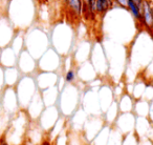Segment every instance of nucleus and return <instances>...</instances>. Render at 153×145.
I'll list each match as a JSON object with an SVG mask.
<instances>
[{"label":"nucleus","mask_w":153,"mask_h":145,"mask_svg":"<svg viewBox=\"0 0 153 145\" xmlns=\"http://www.w3.org/2000/svg\"><path fill=\"white\" fill-rule=\"evenodd\" d=\"M105 125L104 119L102 116H88L83 127V137L86 142H92L97 135Z\"/></svg>","instance_id":"nucleus-12"},{"label":"nucleus","mask_w":153,"mask_h":145,"mask_svg":"<svg viewBox=\"0 0 153 145\" xmlns=\"http://www.w3.org/2000/svg\"><path fill=\"white\" fill-rule=\"evenodd\" d=\"M76 74H78V79L81 80L84 83H90L98 78V74L92 64L90 63V61H86L84 63L79 64L76 68Z\"/></svg>","instance_id":"nucleus-21"},{"label":"nucleus","mask_w":153,"mask_h":145,"mask_svg":"<svg viewBox=\"0 0 153 145\" xmlns=\"http://www.w3.org/2000/svg\"><path fill=\"white\" fill-rule=\"evenodd\" d=\"M81 104V95L79 87L74 84H66L59 94L58 105L60 114L64 117L71 116Z\"/></svg>","instance_id":"nucleus-6"},{"label":"nucleus","mask_w":153,"mask_h":145,"mask_svg":"<svg viewBox=\"0 0 153 145\" xmlns=\"http://www.w3.org/2000/svg\"><path fill=\"white\" fill-rule=\"evenodd\" d=\"M123 135L119 132L117 129H115L114 127L111 126L110 134H109L108 142L107 145H122V141H123Z\"/></svg>","instance_id":"nucleus-37"},{"label":"nucleus","mask_w":153,"mask_h":145,"mask_svg":"<svg viewBox=\"0 0 153 145\" xmlns=\"http://www.w3.org/2000/svg\"><path fill=\"white\" fill-rule=\"evenodd\" d=\"M152 126V123L147 117H136L135 119V126H134V134L138 138H145L146 134L150 127Z\"/></svg>","instance_id":"nucleus-27"},{"label":"nucleus","mask_w":153,"mask_h":145,"mask_svg":"<svg viewBox=\"0 0 153 145\" xmlns=\"http://www.w3.org/2000/svg\"><path fill=\"white\" fill-rule=\"evenodd\" d=\"M65 127H66V119L60 117L59 120H58V121L56 122L55 125L53 126V128L47 132V135H48V140L51 141V142H53V140H56L57 137L59 136L62 132H64Z\"/></svg>","instance_id":"nucleus-33"},{"label":"nucleus","mask_w":153,"mask_h":145,"mask_svg":"<svg viewBox=\"0 0 153 145\" xmlns=\"http://www.w3.org/2000/svg\"><path fill=\"white\" fill-rule=\"evenodd\" d=\"M150 33H151V34H152V36H153V28H152V31H151Z\"/></svg>","instance_id":"nucleus-53"},{"label":"nucleus","mask_w":153,"mask_h":145,"mask_svg":"<svg viewBox=\"0 0 153 145\" xmlns=\"http://www.w3.org/2000/svg\"><path fill=\"white\" fill-rule=\"evenodd\" d=\"M151 83H152V84H153V80H152V82H151Z\"/></svg>","instance_id":"nucleus-56"},{"label":"nucleus","mask_w":153,"mask_h":145,"mask_svg":"<svg viewBox=\"0 0 153 145\" xmlns=\"http://www.w3.org/2000/svg\"><path fill=\"white\" fill-rule=\"evenodd\" d=\"M80 106L88 116H102V111H101L96 90L89 88L83 93Z\"/></svg>","instance_id":"nucleus-11"},{"label":"nucleus","mask_w":153,"mask_h":145,"mask_svg":"<svg viewBox=\"0 0 153 145\" xmlns=\"http://www.w3.org/2000/svg\"><path fill=\"white\" fill-rule=\"evenodd\" d=\"M149 108H150V102L140 99L134 102L133 114L136 117H147L149 116Z\"/></svg>","instance_id":"nucleus-30"},{"label":"nucleus","mask_w":153,"mask_h":145,"mask_svg":"<svg viewBox=\"0 0 153 145\" xmlns=\"http://www.w3.org/2000/svg\"><path fill=\"white\" fill-rule=\"evenodd\" d=\"M51 40L44 30L39 26H30L24 32V49L38 60L49 49Z\"/></svg>","instance_id":"nucleus-3"},{"label":"nucleus","mask_w":153,"mask_h":145,"mask_svg":"<svg viewBox=\"0 0 153 145\" xmlns=\"http://www.w3.org/2000/svg\"><path fill=\"white\" fill-rule=\"evenodd\" d=\"M153 58V36L150 32L143 30L134 37L128 49V66L126 68V83H133L140 72Z\"/></svg>","instance_id":"nucleus-1"},{"label":"nucleus","mask_w":153,"mask_h":145,"mask_svg":"<svg viewBox=\"0 0 153 145\" xmlns=\"http://www.w3.org/2000/svg\"><path fill=\"white\" fill-rule=\"evenodd\" d=\"M39 145H51V142L48 140V139H44V140H43Z\"/></svg>","instance_id":"nucleus-50"},{"label":"nucleus","mask_w":153,"mask_h":145,"mask_svg":"<svg viewBox=\"0 0 153 145\" xmlns=\"http://www.w3.org/2000/svg\"><path fill=\"white\" fill-rule=\"evenodd\" d=\"M126 9L128 10L129 14L131 15V17L135 20L136 23H140V17H142V14H140V7L131 1V0H127V3H126Z\"/></svg>","instance_id":"nucleus-36"},{"label":"nucleus","mask_w":153,"mask_h":145,"mask_svg":"<svg viewBox=\"0 0 153 145\" xmlns=\"http://www.w3.org/2000/svg\"><path fill=\"white\" fill-rule=\"evenodd\" d=\"M131 1H133V2L135 3V4H137V5H140V7L144 0H131Z\"/></svg>","instance_id":"nucleus-51"},{"label":"nucleus","mask_w":153,"mask_h":145,"mask_svg":"<svg viewBox=\"0 0 153 145\" xmlns=\"http://www.w3.org/2000/svg\"><path fill=\"white\" fill-rule=\"evenodd\" d=\"M138 141H140V138L134 132H131L123 137L122 145H138Z\"/></svg>","instance_id":"nucleus-41"},{"label":"nucleus","mask_w":153,"mask_h":145,"mask_svg":"<svg viewBox=\"0 0 153 145\" xmlns=\"http://www.w3.org/2000/svg\"><path fill=\"white\" fill-rule=\"evenodd\" d=\"M4 87V68L2 66H0V92Z\"/></svg>","instance_id":"nucleus-44"},{"label":"nucleus","mask_w":153,"mask_h":145,"mask_svg":"<svg viewBox=\"0 0 153 145\" xmlns=\"http://www.w3.org/2000/svg\"><path fill=\"white\" fill-rule=\"evenodd\" d=\"M91 47L92 46L90 45V43L88 41L81 42L76 47L72 59L79 64L88 61V58L90 57V53H91Z\"/></svg>","instance_id":"nucleus-24"},{"label":"nucleus","mask_w":153,"mask_h":145,"mask_svg":"<svg viewBox=\"0 0 153 145\" xmlns=\"http://www.w3.org/2000/svg\"><path fill=\"white\" fill-rule=\"evenodd\" d=\"M36 12L35 0H10L5 15L16 31H26L34 23Z\"/></svg>","instance_id":"nucleus-2"},{"label":"nucleus","mask_w":153,"mask_h":145,"mask_svg":"<svg viewBox=\"0 0 153 145\" xmlns=\"http://www.w3.org/2000/svg\"><path fill=\"white\" fill-rule=\"evenodd\" d=\"M138 145H153V143L151 142V141H149L148 139H146V138H140Z\"/></svg>","instance_id":"nucleus-47"},{"label":"nucleus","mask_w":153,"mask_h":145,"mask_svg":"<svg viewBox=\"0 0 153 145\" xmlns=\"http://www.w3.org/2000/svg\"><path fill=\"white\" fill-rule=\"evenodd\" d=\"M49 40L53 49L60 56L68 55L74 43V31L68 24L58 23L53 28Z\"/></svg>","instance_id":"nucleus-5"},{"label":"nucleus","mask_w":153,"mask_h":145,"mask_svg":"<svg viewBox=\"0 0 153 145\" xmlns=\"http://www.w3.org/2000/svg\"><path fill=\"white\" fill-rule=\"evenodd\" d=\"M18 55L12 49L11 46H7L1 49V55H0V66L3 68L13 67L17 66Z\"/></svg>","instance_id":"nucleus-23"},{"label":"nucleus","mask_w":153,"mask_h":145,"mask_svg":"<svg viewBox=\"0 0 153 145\" xmlns=\"http://www.w3.org/2000/svg\"><path fill=\"white\" fill-rule=\"evenodd\" d=\"M40 94H41V97H42V100H43V103H44L45 107L53 106V105H56L58 102L60 90H58L57 85H56V86H53V87L46 88V90H41Z\"/></svg>","instance_id":"nucleus-26"},{"label":"nucleus","mask_w":153,"mask_h":145,"mask_svg":"<svg viewBox=\"0 0 153 145\" xmlns=\"http://www.w3.org/2000/svg\"><path fill=\"white\" fill-rule=\"evenodd\" d=\"M114 5L113 0H97L96 13L98 15H105L109 10H111Z\"/></svg>","instance_id":"nucleus-35"},{"label":"nucleus","mask_w":153,"mask_h":145,"mask_svg":"<svg viewBox=\"0 0 153 145\" xmlns=\"http://www.w3.org/2000/svg\"><path fill=\"white\" fill-rule=\"evenodd\" d=\"M117 107H119L120 114L124 113H133V107H134V100L132 98L131 95L129 94H124L122 97H120L117 100Z\"/></svg>","instance_id":"nucleus-28"},{"label":"nucleus","mask_w":153,"mask_h":145,"mask_svg":"<svg viewBox=\"0 0 153 145\" xmlns=\"http://www.w3.org/2000/svg\"><path fill=\"white\" fill-rule=\"evenodd\" d=\"M45 105L43 103L42 97H41L40 92H38L34 96V98L32 99V101L30 102V104L27 105L25 109V113L27 115L30 121L37 122L39 119V117L41 116L42 111H44Z\"/></svg>","instance_id":"nucleus-19"},{"label":"nucleus","mask_w":153,"mask_h":145,"mask_svg":"<svg viewBox=\"0 0 153 145\" xmlns=\"http://www.w3.org/2000/svg\"><path fill=\"white\" fill-rule=\"evenodd\" d=\"M138 77H142L143 79L147 82H152V80H153V58L148 63V65L140 72Z\"/></svg>","instance_id":"nucleus-39"},{"label":"nucleus","mask_w":153,"mask_h":145,"mask_svg":"<svg viewBox=\"0 0 153 145\" xmlns=\"http://www.w3.org/2000/svg\"><path fill=\"white\" fill-rule=\"evenodd\" d=\"M145 138L148 139L149 141H151V142L153 143V125L150 127V129L148 130V132L146 134V136H145Z\"/></svg>","instance_id":"nucleus-46"},{"label":"nucleus","mask_w":153,"mask_h":145,"mask_svg":"<svg viewBox=\"0 0 153 145\" xmlns=\"http://www.w3.org/2000/svg\"><path fill=\"white\" fill-rule=\"evenodd\" d=\"M34 78L39 92L56 86L58 83V80H59L58 74L53 72H37Z\"/></svg>","instance_id":"nucleus-18"},{"label":"nucleus","mask_w":153,"mask_h":145,"mask_svg":"<svg viewBox=\"0 0 153 145\" xmlns=\"http://www.w3.org/2000/svg\"><path fill=\"white\" fill-rule=\"evenodd\" d=\"M15 34L16 28L11 23L7 16L0 13V49L10 46Z\"/></svg>","instance_id":"nucleus-14"},{"label":"nucleus","mask_w":153,"mask_h":145,"mask_svg":"<svg viewBox=\"0 0 153 145\" xmlns=\"http://www.w3.org/2000/svg\"><path fill=\"white\" fill-rule=\"evenodd\" d=\"M110 129H111V126L105 124L102 129L100 130V132L96 136V138L92 140L91 142L92 145H107L109 134H110Z\"/></svg>","instance_id":"nucleus-34"},{"label":"nucleus","mask_w":153,"mask_h":145,"mask_svg":"<svg viewBox=\"0 0 153 145\" xmlns=\"http://www.w3.org/2000/svg\"><path fill=\"white\" fill-rule=\"evenodd\" d=\"M64 81L66 84H76L78 81V74H76V70L74 67H71L65 72L63 76Z\"/></svg>","instance_id":"nucleus-40"},{"label":"nucleus","mask_w":153,"mask_h":145,"mask_svg":"<svg viewBox=\"0 0 153 145\" xmlns=\"http://www.w3.org/2000/svg\"><path fill=\"white\" fill-rule=\"evenodd\" d=\"M113 2L115 4H117L119 7H123V9H126V3H127V0H113Z\"/></svg>","instance_id":"nucleus-48"},{"label":"nucleus","mask_w":153,"mask_h":145,"mask_svg":"<svg viewBox=\"0 0 153 145\" xmlns=\"http://www.w3.org/2000/svg\"><path fill=\"white\" fill-rule=\"evenodd\" d=\"M1 109H2V113L11 119L20 111L15 87L5 86L1 90Z\"/></svg>","instance_id":"nucleus-9"},{"label":"nucleus","mask_w":153,"mask_h":145,"mask_svg":"<svg viewBox=\"0 0 153 145\" xmlns=\"http://www.w3.org/2000/svg\"><path fill=\"white\" fill-rule=\"evenodd\" d=\"M112 92H113V97H114V100H117L120 97H122L125 94V85L119 83L112 87Z\"/></svg>","instance_id":"nucleus-43"},{"label":"nucleus","mask_w":153,"mask_h":145,"mask_svg":"<svg viewBox=\"0 0 153 145\" xmlns=\"http://www.w3.org/2000/svg\"><path fill=\"white\" fill-rule=\"evenodd\" d=\"M62 1H63V2H65V0H62Z\"/></svg>","instance_id":"nucleus-55"},{"label":"nucleus","mask_w":153,"mask_h":145,"mask_svg":"<svg viewBox=\"0 0 153 145\" xmlns=\"http://www.w3.org/2000/svg\"><path fill=\"white\" fill-rule=\"evenodd\" d=\"M142 99L148 101V102H150L153 99V84L151 83V82H147L146 88H145V92H144V95H143Z\"/></svg>","instance_id":"nucleus-42"},{"label":"nucleus","mask_w":153,"mask_h":145,"mask_svg":"<svg viewBox=\"0 0 153 145\" xmlns=\"http://www.w3.org/2000/svg\"><path fill=\"white\" fill-rule=\"evenodd\" d=\"M0 145H11V144H10V143L7 142V141L5 140L2 136H1V138H0Z\"/></svg>","instance_id":"nucleus-49"},{"label":"nucleus","mask_w":153,"mask_h":145,"mask_svg":"<svg viewBox=\"0 0 153 145\" xmlns=\"http://www.w3.org/2000/svg\"><path fill=\"white\" fill-rule=\"evenodd\" d=\"M61 56L53 49L49 47L38 60H37V67L39 72H57L58 70L62 66Z\"/></svg>","instance_id":"nucleus-8"},{"label":"nucleus","mask_w":153,"mask_h":145,"mask_svg":"<svg viewBox=\"0 0 153 145\" xmlns=\"http://www.w3.org/2000/svg\"><path fill=\"white\" fill-rule=\"evenodd\" d=\"M146 85H147V81H145L142 77H137V79L133 82V87H132L131 96L135 101L143 98V95H144Z\"/></svg>","instance_id":"nucleus-32"},{"label":"nucleus","mask_w":153,"mask_h":145,"mask_svg":"<svg viewBox=\"0 0 153 145\" xmlns=\"http://www.w3.org/2000/svg\"><path fill=\"white\" fill-rule=\"evenodd\" d=\"M140 21L138 26L144 30L151 32L153 28V1L152 0H144L140 5Z\"/></svg>","instance_id":"nucleus-17"},{"label":"nucleus","mask_w":153,"mask_h":145,"mask_svg":"<svg viewBox=\"0 0 153 145\" xmlns=\"http://www.w3.org/2000/svg\"><path fill=\"white\" fill-rule=\"evenodd\" d=\"M15 90L17 94L20 109L22 111H25L34 96L39 92L35 78L30 75L21 76L17 85L15 86Z\"/></svg>","instance_id":"nucleus-7"},{"label":"nucleus","mask_w":153,"mask_h":145,"mask_svg":"<svg viewBox=\"0 0 153 145\" xmlns=\"http://www.w3.org/2000/svg\"><path fill=\"white\" fill-rule=\"evenodd\" d=\"M136 116L133 113H124L120 114L117 118L112 127L117 129L123 136L134 132V126H135Z\"/></svg>","instance_id":"nucleus-16"},{"label":"nucleus","mask_w":153,"mask_h":145,"mask_svg":"<svg viewBox=\"0 0 153 145\" xmlns=\"http://www.w3.org/2000/svg\"><path fill=\"white\" fill-rule=\"evenodd\" d=\"M60 118V111L57 105L47 106L42 111L37 123L44 132H48Z\"/></svg>","instance_id":"nucleus-13"},{"label":"nucleus","mask_w":153,"mask_h":145,"mask_svg":"<svg viewBox=\"0 0 153 145\" xmlns=\"http://www.w3.org/2000/svg\"><path fill=\"white\" fill-rule=\"evenodd\" d=\"M17 67L20 70L21 75H30L33 76L37 72V60L28 53L27 51L23 49L18 55Z\"/></svg>","instance_id":"nucleus-15"},{"label":"nucleus","mask_w":153,"mask_h":145,"mask_svg":"<svg viewBox=\"0 0 153 145\" xmlns=\"http://www.w3.org/2000/svg\"><path fill=\"white\" fill-rule=\"evenodd\" d=\"M0 55H1V49H0Z\"/></svg>","instance_id":"nucleus-54"},{"label":"nucleus","mask_w":153,"mask_h":145,"mask_svg":"<svg viewBox=\"0 0 153 145\" xmlns=\"http://www.w3.org/2000/svg\"><path fill=\"white\" fill-rule=\"evenodd\" d=\"M119 115H120V111H119V107H117V100H114L111 103L110 106L106 109V111L103 113L102 117L104 119V122L106 125L112 126L114 124L117 118L119 117Z\"/></svg>","instance_id":"nucleus-29"},{"label":"nucleus","mask_w":153,"mask_h":145,"mask_svg":"<svg viewBox=\"0 0 153 145\" xmlns=\"http://www.w3.org/2000/svg\"><path fill=\"white\" fill-rule=\"evenodd\" d=\"M97 94H98L99 103H100V107L103 115V113H105L106 109L111 105V103L114 101L112 87L108 84H102L101 87L97 90Z\"/></svg>","instance_id":"nucleus-20"},{"label":"nucleus","mask_w":153,"mask_h":145,"mask_svg":"<svg viewBox=\"0 0 153 145\" xmlns=\"http://www.w3.org/2000/svg\"><path fill=\"white\" fill-rule=\"evenodd\" d=\"M90 63L92 64L98 75L104 76L108 72V60L106 57V52L104 45L101 42H96L91 47Z\"/></svg>","instance_id":"nucleus-10"},{"label":"nucleus","mask_w":153,"mask_h":145,"mask_svg":"<svg viewBox=\"0 0 153 145\" xmlns=\"http://www.w3.org/2000/svg\"><path fill=\"white\" fill-rule=\"evenodd\" d=\"M70 120H69V124L71 125V129L74 132H82L84 127V124H85L86 120L88 118V115L83 111L81 106L76 109L71 116H70Z\"/></svg>","instance_id":"nucleus-22"},{"label":"nucleus","mask_w":153,"mask_h":145,"mask_svg":"<svg viewBox=\"0 0 153 145\" xmlns=\"http://www.w3.org/2000/svg\"><path fill=\"white\" fill-rule=\"evenodd\" d=\"M30 119L25 111L20 109L12 119L2 137L11 145H23L25 142L26 132L30 125Z\"/></svg>","instance_id":"nucleus-4"},{"label":"nucleus","mask_w":153,"mask_h":145,"mask_svg":"<svg viewBox=\"0 0 153 145\" xmlns=\"http://www.w3.org/2000/svg\"><path fill=\"white\" fill-rule=\"evenodd\" d=\"M2 113V109H1V92H0V114Z\"/></svg>","instance_id":"nucleus-52"},{"label":"nucleus","mask_w":153,"mask_h":145,"mask_svg":"<svg viewBox=\"0 0 153 145\" xmlns=\"http://www.w3.org/2000/svg\"><path fill=\"white\" fill-rule=\"evenodd\" d=\"M149 120L151 121L153 125V99L150 101V108H149V116H148Z\"/></svg>","instance_id":"nucleus-45"},{"label":"nucleus","mask_w":153,"mask_h":145,"mask_svg":"<svg viewBox=\"0 0 153 145\" xmlns=\"http://www.w3.org/2000/svg\"><path fill=\"white\" fill-rule=\"evenodd\" d=\"M21 76V72L17 66L4 68V85L7 87H15Z\"/></svg>","instance_id":"nucleus-25"},{"label":"nucleus","mask_w":153,"mask_h":145,"mask_svg":"<svg viewBox=\"0 0 153 145\" xmlns=\"http://www.w3.org/2000/svg\"><path fill=\"white\" fill-rule=\"evenodd\" d=\"M65 3L67 7L76 14V16H80L82 14V7H83V0H65Z\"/></svg>","instance_id":"nucleus-38"},{"label":"nucleus","mask_w":153,"mask_h":145,"mask_svg":"<svg viewBox=\"0 0 153 145\" xmlns=\"http://www.w3.org/2000/svg\"><path fill=\"white\" fill-rule=\"evenodd\" d=\"M24 32L25 31H16V34L12 40L10 46L17 55L24 49Z\"/></svg>","instance_id":"nucleus-31"}]
</instances>
